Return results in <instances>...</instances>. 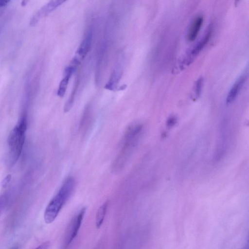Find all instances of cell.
I'll return each instance as SVG.
<instances>
[{
	"instance_id": "obj_13",
	"label": "cell",
	"mask_w": 249,
	"mask_h": 249,
	"mask_svg": "<svg viewBox=\"0 0 249 249\" xmlns=\"http://www.w3.org/2000/svg\"><path fill=\"white\" fill-rule=\"evenodd\" d=\"M203 84V78H199L196 83V87H195V93L196 96L197 98L199 96L201 89H202V86Z\"/></svg>"
},
{
	"instance_id": "obj_15",
	"label": "cell",
	"mask_w": 249,
	"mask_h": 249,
	"mask_svg": "<svg viewBox=\"0 0 249 249\" xmlns=\"http://www.w3.org/2000/svg\"><path fill=\"white\" fill-rule=\"evenodd\" d=\"M50 246V242L46 241L43 243L35 249H48Z\"/></svg>"
},
{
	"instance_id": "obj_5",
	"label": "cell",
	"mask_w": 249,
	"mask_h": 249,
	"mask_svg": "<svg viewBox=\"0 0 249 249\" xmlns=\"http://www.w3.org/2000/svg\"><path fill=\"white\" fill-rule=\"evenodd\" d=\"M64 2V0H51L49 1L41 7L33 16L30 21L31 25L33 26L36 24L40 18L47 16Z\"/></svg>"
},
{
	"instance_id": "obj_6",
	"label": "cell",
	"mask_w": 249,
	"mask_h": 249,
	"mask_svg": "<svg viewBox=\"0 0 249 249\" xmlns=\"http://www.w3.org/2000/svg\"><path fill=\"white\" fill-rule=\"evenodd\" d=\"M212 28L211 26L209 27L207 32H206L203 37L196 44L191 52L185 59L184 62V65H189L193 60L194 58L197 55L201 50L204 48L205 45L208 42L212 35Z\"/></svg>"
},
{
	"instance_id": "obj_14",
	"label": "cell",
	"mask_w": 249,
	"mask_h": 249,
	"mask_svg": "<svg viewBox=\"0 0 249 249\" xmlns=\"http://www.w3.org/2000/svg\"><path fill=\"white\" fill-rule=\"evenodd\" d=\"M11 176L10 175H8L3 179L1 182V186L3 188H5L10 181Z\"/></svg>"
},
{
	"instance_id": "obj_11",
	"label": "cell",
	"mask_w": 249,
	"mask_h": 249,
	"mask_svg": "<svg viewBox=\"0 0 249 249\" xmlns=\"http://www.w3.org/2000/svg\"><path fill=\"white\" fill-rule=\"evenodd\" d=\"M72 74V73L70 71L65 70L64 77L60 81L57 90V95L59 97H63L65 95L69 80Z\"/></svg>"
},
{
	"instance_id": "obj_7",
	"label": "cell",
	"mask_w": 249,
	"mask_h": 249,
	"mask_svg": "<svg viewBox=\"0 0 249 249\" xmlns=\"http://www.w3.org/2000/svg\"><path fill=\"white\" fill-rule=\"evenodd\" d=\"M203 21L201 16L196 17L193 20L188 30L187 38L190 41H194L196 37Z\"/></svg>"
},
{
	"instance_id": "obj_17",
	"label": "cell",
	"mask_w": 249,
	"mask_h": 249,
	"mask_svg": "<svg viewBox=\"0 0 249 249\" xmlns=\"http://www.w3.org/2000/svg\"><path fill=\"white\" fill-rule=\"evenodd\" d=\"M9 2V1L0 0V8L6 5Z\"/></svg>"
},
{
	"instance_id": "obj_10",
	"label": "cell",
	"mask_w": 249,
	"mask_h": 249,
	"mask_svg": "<svg viewBox=\"0 0 249 249\" xmlns=\"http://www.w3.org/2000/svg\"><path fill=\"white\" fill-rule=\"evenodd\" d=\"M108 201L104 203L98 209L96 216V227L99 229L104 220L108 207Z\"/></svg>"
},
{
	"instance_id": "obj_8",
	"label": "cell",
	"mask_w": 249,
	"mask_h": 249,
	"mask_svg": "<svg viewBox=\"0 0 249 249\" xmlns=\"http://www.w3.org/2000/svg\"><path fill=\"white\" fill-rule=\"evenodd\" d=\"M92 33L89 32L81 42L76 52L77 54L80 58H84L89 51L92 42Z\"/></svg>"
},
{
	"instance_id": "obj_16",
	"label": "cell",
	"mask_w": 249,
	"mask_h": 249,
	"mask_svg": "<svg viewBox=\"0 0 249 249\" xmlns=\"http://www.w3.org/2000/svg\"><path fill=\"white\" fill-rule=\"evenodd\" d=\"M176 119L174 117H172L168 120L167 122V124L169 126H172L176 124Z\"/></svg>"
},
{
	"instance_id": "obj_9",
	"label": "cell",
	"mask_w": 249,
	"mask_h": 249,
	"mask_svg": "<svg viewBox=\"0 0 249 249\" xmlns=\"http://www.w3.org/2000/svg\"><path fill=\"white\" fill-rule=\"evenodd\" d=\"M246 76H241L234 84L228 93L226 101L227 103L232 102L236 98L245 81Z\"/></svg>"
},
{
	"instance_id": "obj_2",
	"label": "cell",
	"mask_w": 249,
	"mask_h": 249,
	"mask_svg": "<svg viewBox=\"0 0 249 249\" xmlns=\"http://www.w3.org/2000/svg\"><path fill=\"white\" fill-rule=\"evenodd\" d=\"M27 128L26 118L24 115L11 130L8 138L9 160L14 165L18 160L22 151Z\"/></svg>"
},
{
	"instance_id": "obj_4",
	"label": "cell",
	"mask_w": 249,
	"mask_h": 249,
	"mask_svg": "<svg viewBox=\"0 0 249 249\" xmlns=\"http://www.w3.org/2000/svg\"><path fill=\"white\" fill-rule=\"evenodd\" d=\"M86 208H82L70 221L66 229L64 240V249H66L76 237L86 212Z\"/></svg>"
},
{
	"instance_id": "obj_3",
	"label": "cell",
	"mask_w": 249,
	"mask_h": 249,
	"mask_svg": "<svg viewBox=\"0 0 249 249\" xmlns=\"http://www.w3.org/2000/svg\"><path fill=\"white\" fill-rule=\"evenodd\" d=\"M138 137H124L123 144L112 165L114 173L120 172L125 166L135 146Z\"/></svg>"
},
{
	"instance_id": "obj_1",
	"label": "cell",
	"mask_w": 249,
	"mask_h": 249,
	"mask_svg": "<svg viewBox=\"0 0 249 249\" xmlns=\"http://www.w3.org/2000/svg\"><path fill=\"white\" fill-rule=\"evenodd\" d=\"M75 187V180L72 177L67 178L57 193L51 199L46 208L44 219L46 223L54 221L65 203L68 200Z\"/></svg>"
},
{
	"instance_id": "obj_12",
	"label": "cell",
	"mask_w": 249,
	"mask_h": 249,
	"mask_svg": "<svg viewBox=\"0 0 249 249\" xmlns=\"http://www.w3.org/2000/svg\"><path fill=\"white\" fill-rule=\"evenodd\" d=\"M122 72L120 70H114L112 72L111 77L105 86V88L109 90H113L116 86L119 79L121 78Z\"/></svg>"
}]
</instances>
